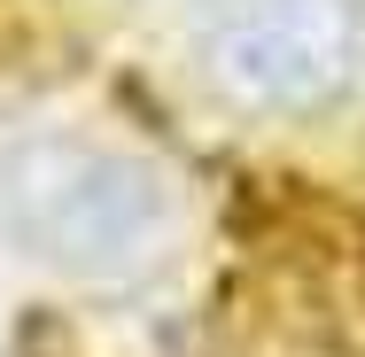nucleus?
<instances>
[{"instance_id":"f257e3e1","label":"nucleus","mask_w":365,"mask_h":357,"mask_svg":"<svg viewBox=\"0 0 365 357\" xmlns=\"http://www.w3.org/2000/svg\"><path fill=\"white\" fill-rule=\"evenodd\" d=\"M218 71L264 109H319L365 63L358 0H225L218 8Z\"/></svg>"}]
</instances>
